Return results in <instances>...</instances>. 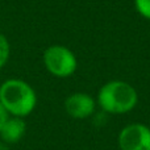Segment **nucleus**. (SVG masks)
Listing matches in <instances>:
<instances>
[{
    "mask_svg": "<svg viewBox=\"0 0 150 150\" xmlns=\"http://www.w3.org/2000/svg\"><path fill=\"white\" fill-rule=\"evenodd\" d=\"M0 150H9L8 149V145L7 144H4L3 141H0Z\"/></svg>",
    "mask_w": 150,
    "mask_h": 150,
    "instance_id": "obj_10",
    "label": "nucleus"
},
{
    "mask_svg": "<svg viewBox=\"0 0 150 150\" xmlns=\"http://www.w3.org/2000/svg\"><path fill=\"white\" fill-rule=\"evenodd\" d=\"M137 12L146 20H150V0H134Z\"/></svg>",
    "mask_w": 150,
    "mask_h": 150,
    "instance_id": "obj_8",
    "label": "nucleus"
},
{
    "mask_svg": "<svg viewBox=\"0 0 150 150\" xmlns=\"http://www.w3.org/2000/svg\"><path fill=\"white\" fill-rule=\"evenodd\" d=\"M99 107L111 115L130 112L138 103V93L132 84L124 80H111L101 86L98 93Z\"/></svg>",
    "mask_w": 150,
    "mask_h": 150,
    "instance_id": "obj_2",
    "label": "nucleus"
},
{
    "mask_svg": "<svg viewBox=\"0 0 150 150\" xmlns=\"http://www.w3.org/2000/svg\"><path fill=\"white\" fill-rule=\"evenodd\" d=\"M0 103L9 116H29L37 105V95L28 82L23 79H7L0 86Z\"/></svg>",
    "mask_w": 150,
    "mask_h": 150,
    "instance_id": "obj_1",
    "label": "nucleus"
},
{
    "mask_svg": "<svg viewBox=\"0 0 150 150\" xmlns=\"http://www.w3.org/2000/svg\"><path fill=\"white\" fill-rule=\"evenodd\" d=\"M8 117H9V113H8L7 109L3 107V104L0 103V130H1L3 125L5 124V121L8 120Z\"/></svg>",
    "mask_w": 150,
    "mask_h": 150,
    "instance_id": "obj_9",
    "label": "nucleus"
},
{
    "mask_svg": "<svg viewBox=\"0 0 150 150\" xmlns=\"http://www.w3.org/2000/svg\"><path fill=\"white\" fill-rule=\"evenodd\" d=\"M11 55V44L8 38L3 33H0V69H3L9 61Z\"/></svg>",
    "mask_w": 150,
    "mask_h": 150,
    "instance_id": "obj_7",
    "label": "nucleus"
},
{
    "mask_svg": "<svg viewBox=\"0 0 150 150\" xmlns=\"http://www.w3.org/2000/svg\"><path fill=\"white\" fill-rule=\"evenodd\" d=\"M96 108V101L86 92H74L65 100V111L70 117L84 120L92 116Z\"/></svg>",
    "mask_w": 150,
    "mask_h": 150,
    "instance_id": "obj_5",
    "label": "nucleus"
},
{
    "mask_svg": "<svg viewBox=\"0 0 150 150\" xmlns=\"http://www.w3.org/2000/svg\"><path fill=\"white\" fill-rule=\"evenodd\" d=\"M26 132V124L21 117L9 116L0 130V141L7 145L17 144Z\"/></svg>",
    "mask_w": 150,
    "mask_h": 150,
    "instance_id": "obj_6",
    "label": "nucleus"
},
{
    "mask_svg": "<svg viewBox=\"0 0 150 150\" xmlns=\"http://www.w3.org/2000/svg\"><path fill=\"white\" fill-rule=\"evenodd\" d=\"M42 61L52 75L57 78H69L78 69V59L69 47L63 45H52L44 52Z\"/></svg>",
    "mask_w": 150,
    "mask_h": 150,
    "instance_id": "obj_3",
    "label": "nucleus"
},
{
    "mask_svg": "<svg viewBox=\"0 0 150 150\" xmlns=\"http://www.w3.org/2000/svg\"><path fill=\"white\" fill-rule=\"evenodd\" d=\"M120 150H150V127L140 122L124 127L117 138Z\"/></svg>",
    "mask_w": 150,
    "mask_h": 150,
    "instance_id": "obj_4",
    "label": "nucleus"
}]
</instances>
